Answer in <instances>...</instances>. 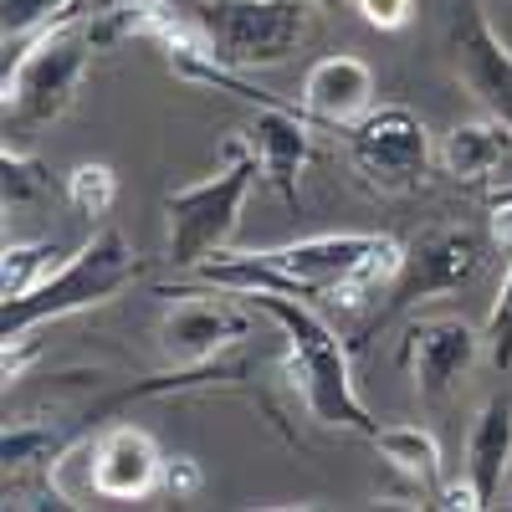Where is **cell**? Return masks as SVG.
Masks as SVG:
<instances>
[{
	"label": "cell",
	"instance_id": "8992f818",
	"mask_svg": "<svg viewBox=\"0 0 512 512\" xmlns=\"http://www.w3.org/2000/svg\"><path fill=\"white\" fill-rule=\"evenodd\" d=\"M318 0H200L195 21L231 72L282 67L313 36Z\"/></svg>",
	"mask_w": 512,
	"mask_h": 512
},
{
	"label": "cell",
	"instance_id": "cb8c5ba5",
	"mask_svg": "<svg viewBox=\"0 0 512 512\" xmlns=\"http://www.w3.org/2000/svg\"><path fill=\"white\" fill-rule=\"evenodd\" d=\"M164 492L175 497V502H190L195 492H200V482H205V472H200V461L195 456H164Z\"/></svg>",
	"mask_w": 512,
	"mask_h": 512
},
{
	"label": "cell",
	"instance_id": "5b68a950",
	"mask_svg": "<svg viewBox=\"0 0 512 512\" xmlns=\"http://www.w3.org/2000/svg\"><path fill=\"white\" fill-rule=\"evenodd\" d=\"M144 272V256L139 246L128 241L123 231L103 226L88 246H77L67 262L41 282L36 292L16 297L0 313V333H36L41 323H57V318H72V313H88V308H103L123 287H134Z\"/></svg>",
	"mask_w": 512,
	"mask_h": 512
},
{
	"label": "cell",
	"instance_id": "44dd1931",
	"mask_svg": "<svg viewBox=\"0 0 512 512\" xmlns=\"http://www.w3.org/2000/svg\"><path fill=\"white\" fill-rule=\"evenodd\" d=\"M0 195H6V216L11 210H26L31 200H41L52 190V169L41 164L31 149H21V144H6V154H0Z\"/></svg>",
	"mask_w": 512,
	"mask_h": 512
},
{
	"label": "cell",
	"instance_id": "5bb4252c",
	"mask_svg": "<svg viewBox=\"0 0 512 512\" xmlns=\"http://www.w3.org/2000/svg\"><path fill=\"white\" fill-rule=\"evenodd\" d=\"M297 103L308 108V118H318L328 128H349L374 108V67L354 52H333L308 67Z\"/></svg>",
	"mask_w": 512,
	"mask_h": 512
},
{
	"label": "cell",
	"instance_id": "52a82bcc",
	"mask_svg": "<svg viewBox=\"0 0 512 512\" xmlns=\"http://www.w3.org/2000/svg\"><path fill=\"white\" fill-rule=\"evenodd\" d=\"M256 323H267L262 308H251V297L205 287V292H175V303L159 318V354L175 369H205L221 359L241 338H256Z\"/></svg>",
	"mask_w": 512,
	"mask_h": 512
},
{
	"label": "cell",
	"instance_id": "4fadbf2b",
	"mask_svg": "<svg viewBox=\"0 0 512 512\" xmlns=\"http://www.w3.org/2000/svg\"><path fill=\"white\" fill-rule=\"evenodd\" d=\"M164 477V456L144 425H108L93 441V492L108 502L149 497Z\"/></svg>",
	"mask_w": 512,
	"mask_h": 512
},
{
	"label": "cell",
	"instance_id": "603a6c76",
	"mask_svg": "<svg viewBox=\"0 0 512 512\" xmlns=\"http://www.w3.org/2000/svg\"><path fill=\"white\" fill-rule=\"evenodd\" d=\"M487 359L507 374L512 369V262H507V277H502V287H497V297H492V313H487Z\"/></svg>",
	"mask_w": 512,
	"mask_h": 512
},
{
	"label": "cell",
	"instance_id": "9a60e30c",
	"mask_svg": "<svg viewBox=\"0 0 512 512\" xmlns=\"http://www.w3.org/2000/svg\"><path fill=\"white\" fill-rule=\"evenodd\" d=\"M507 154H512V123L482 113L472 123H456L451 134H446L441 169H446L451 180H461V185H482V180H492L497 169H502Z\"/></svg>",
	"mask_w": 512,
	"mask_h": 512
},
{
	"label": "cell",
	"instance_id": "30bf717a",
	"mask_svg": "<svg viewBox=\"0 0 512 512\" xmlns=\"http://www.w3.org/2000/svg\"><path fill=\"white\" fill-rule=\"evenodd\" d=\"M482 349H487V333L477 323H466L461 313H420L405 328L400 364L420 400H446L477 369Z\"/></svg>",
	"mask_w": 512,
	"mask_h": 512
},
{
	"label": "cell",
	"instance_id": "3957f363",
	"mask_svg": "<svg viewBox=\"0 0 512 512\" xmlns=\"http://www.w3.org/2000/svg\"><path fill=\"white\" fill-rule=\"evenodd\" d=\"M256 175H262L256 144H251L246 128H236V134L221 144V159L205 180L164 195V251L180 272H195L210 251L231 246L241 205H246Z\"/></svg>",
	"mask_w": 512,
	"mask_h": 512
},
{
	"label": "cell",
	"instance_id": "d6986e66",
	"mask_svg": "<svg viewBox=\"0 0 512 512\" xmlns=\"http://www.w3.org/2000/svg\"><path fill=\"white\" fill-rule=\"evenodd\" d=\"M67 451L62 431L52 425H6V441H0V461H6V482H21L26 472H52V461Z\"/></svg>",
	"mask_w": 512,
	"mask_h": 512
},
{
	"label": "cell",
	"instance_id": "8fae6325",
	"mask_svg": "<svg viewBox=\"0 0 512 512\" xmlns=\"http://www.w3.org/2000/svg\"><path fill=\"white\" fill-rule=\"evenodd\" d=\"M451 62H456V77L466 82V93L482 103V113L512 123V47L487 21V11L477 6V0H461L456 6Z\"/></svg>",
	"mask_w": 512,
	"mask_h": 512
},
{
	"label": "cell",
	"instance_id": "ffe728a7",
	"mask_svg": "<svg viewBox=\"0 0 512 512\" xmlns=\"http://www.w3.org/2000/svg\"><path fill=\"white\" fill-rule=\"evenodd\" d=\"M62 195H67V205H72V216H82L88 226H103L108 221V210H113V200H118V175L108 164H77L72 175H67V185H62Z\"/></svg>",
	"mask_w": 512,
	"mask_h": 512
},
{
	"label": "cell",
	"instance_id": "ac0fdd59",
	"mask_svg": "<svg viewBox=\"0 0 512 512\" xmlns=\"http://www.w3.org/2000/svg\"><path fill=\"white\" fill-rule=\"evenodd\" d=\"M62 262L67 256L57 241H6V251H0V297L16 303V297L36 292Z\"/></svg>",
	"mask_w": 512,
	"mask_h": 512
},
{
	"label": "cell",
	"instance_id": "ba28073f",
	"mask_svg": "<svg viewBox=\"0 0 512 512\" xmlns=\"http://www.w3.org/2000/svg\"><path fill=\"white\" fill-rule=\"evenodd\" d=\"M344 149H349V164L364 175V185L374 190H390V195H405L425 180L431 169V128L425 118L405 103H384V108H369L359 123L344 128Z\"/></svg>",
	"mask_w": 512,
	"mask_h": 512
},
{
	"label": "cell",
	"instance_id": "d4e9b609",
	"mask_svg": "<svg viewBox=\"0 0 512 512\" xmlns=\"http://www.w3.org/2000/svg\"><path fill=\"white\" fill-rule=\"evenodd\" d=\"M354 11L374 26V31H400L415 16V0H354Z\"/></svg>",
	"mask_w": 512,
	"mask_h": 512
},
{
	"label": "cell",
	"instance_id": "7402d4cb",
	"mask_svg": "<svg viewBox=\"0 0 512 512\" xmlns=\"http://www.w3.org/2000/svg\"><path fill=\"white\" fill-rule=\"evenodd\" d=\"M82 11H88V0H0V31H6V47H11V41H31L36 31Z\"/></svg>",
	"mask_w": 512,
	"mask_h": 512
},
{
	"label": "cell",
	"instance_id": "277c9868",
	"mask_svg": "<svg viewBox=\"0 0 512 512\" xmlns=\"http://www.w3.org/2000/svg\"><path fill=\"white\" fill-rule=\"evenodd\" d=\"M272 256L303 297H313V303L323 297V303H338V308H364L369 297L390 292L405 267V246L395 236H374V231L287 241V246H272Z\"/></svg>",
	"mask_w": 512,
	"mask_h": 512
},
{
	"label": "cell",
	"instance_id": "4316f807",
	"mask_svg": "<svg viewBox=\"0 0 512 512\" xmlns=\"http://www.w3.org/2000/svg\"><path fill=\"white\" fill-rule=\"evenodd\" d=\"M344 6H354V0H318V11H344Z\"/></svg>",
	"mask_w": 512,
	"mask_h": 512
},
{
	"label": "cell",
	"instance_id": "7c38bea8",
	"mask_svg": "<svg viewBox=\"0 0 512 512\" xmlns=\"http://www.w3.org/2000/svg\"><path fill=\"white\" fill-rule=\"evenodd\" d=\"M318 118H308L303 103H262L251 118V144H256V159H262V180L287 200L297 205V180L303 169L313 164V128Z\"/></svg>",
	"mask_w": 512,
	"mask_h": 512
},
{
	"label": "cell",
	"instance_id": "e0dca14e",
	"mask_svg": "<svg viewBox=\"0 0 512 512\" xmlns=\"http://www.w3.org/2000/svg\"><path fill=\"white\" fill-rule=\"evenodd\" d=\"M369 441L405 482H415L436 502V492H441V441L425 431V425H379Z\"/></svg>",
	"mask_w": 512,
	"mask_h": 512
},
{
	"label": "cell",
	"instance_id": "2e32d148",
	"mask_svg": "<svg viewBox=\"0 0 512 512\" xmlns=\"http://www.w3.org/2000/svg\"><path fill=\"white\" fill-rule=\"evenodd\" d=\"M466 477L477 482V492L492 502L512 472V395H492L482 405V415L472 420V436H466Z\"/></svg>",
	"mask_w": 512,
	"mask_h": 512
},
{
	"label": "cell",
	"instance_id": "7a4b0ae2",
	"mask_svg": "<svg viewBox=\"0 0 512 512\" xmlns=\"http://www.w3.org/2000/svg\"><path fill=\"white\" fill-rule=\"evenodd\" d=\"M93 57L98 47L88 31V11L36 31L6 67V144L26 149L41 128H52L72 108Z\"/></svg>",
	"mask_w": 512,
	"mask_h": 512
},
{
	"label": "cell",
	"instance_id": "6da1fadb",
	"mask_svg": "<svg viewBox=\"0 0 512 512\" xmlns=\"http://www.w3.org/2000/svg\"><path fill=\"white\" fill-rule=\"evenodd\" d=\"M251 308H262L267 323L282 333L287 344V374L292 384L303 390V405L313 410V420L323 425H338V431H359V436H374L379 425L374 415L364 410L359 390H354V369H349V349L338 338L313 297H292V292H256Z\"/></svg>",
	"mask_w": 512,
	"mask_h": 512
},
{
	"label": "cell",
	"instance_id": "9c48e42d",
	"mask_svg": "<svg viewBox=\"0 0 512 512\" xmlns=\"http://www.w3.org/2000/svg\"><path fill=\"white\" fill-rule=\"evenodd\" d=\"M492 246H497L492 231L482 236L477 226H431V231H420L405 246V267H400L390 297L400 308H410V303H425V297L461 292L466 282H477Z\"/></svg>",
	"mask_w": 512,
	"mask_h": 512
},
{
	"label": "cell",
	"instance_id": "484cf974",
	"mask_svg": "<svg viewBox=\"0 0 512 512\" xmlns=\"http://www.w3.org/2000/svg\"><path fill=\"white\" fill-rule=\"evenodd\" d=\"M431 507H451V512L461 507V512H477V507H487V497L477 492V482H472V477L461 472V482H446V487L436 492V502H431Z\"/></svg>",
	"mask_w": 512,
	"mask_h": 512
}]
</instances>
